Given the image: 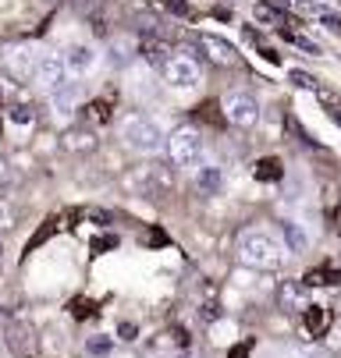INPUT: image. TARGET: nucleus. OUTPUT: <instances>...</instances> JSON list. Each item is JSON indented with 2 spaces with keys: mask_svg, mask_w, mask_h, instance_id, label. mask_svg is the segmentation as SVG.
<instances>
[{
  "mask_svg": "<svg viewBox=\"0 0 341 358\" xmlns=\"http://www.w3.org/2000/svg\"><path fill=\"white\" fill-rule=\"evenodd\" d=\"M107 220H111V213H100V210H96V213H92V224H100V227H104Z\"/></svg>",
  "mask_w": 341,
  "mask_h": 358,
  "instance_id": "35",
  "label": "nucleus"
},
{
  "mask_svg": "<svg viewBox=\"0 0 341 358\" xmlns=\"http://www.w3.org/2000/svg\"><path fill=\"white\" fill-rule=\"evenodd\" d=\"M256 22H263V25H284V15H281V8H274V4H256Z\"/></svg>",
  "mask_w": 341,
  "mask_h": 358,
  "instance_id": "21",
  "label": "nucleus"
},
{
  "mask_svg": "<svg viewBox=\"0 0 341 358\" xmlns=\"http://www.w3.org/2000/svg\"><path fill=\"white\" fill-rule=\"evenodd\" d=\"M167 11L171 15H188V0H167Z\"/></svg>",
  "mask_w": 341,
  "mask_h": 358,
  "instance_id": "32",
  "label": "nucleus"
},
{
  "mask_svg": "<svg viewBox=\"0 0 341 358\" xmlns=\"http://www.w3.org/2000/svg\"><path fill=\"white\" fill-rule=\"evenodd\" d=\"M125 185H128L132 192L146 195V199H167V195L174 192V171H171L167 164H160V160L139 164V167L125 178Z\"/></svg>",
  "mask_w": 341,
  "mask_h": 358,
  "instance_id": "3",
  "label": "nucleus"
},
{
  "mask_svg": "<svg viewBox=\"0 0 341 358\" xmlns=\"http://www.w3.org/2000/svg\"><path fill=\"white\" fill-rule=\"evenodd\" d=\"M135 334H139L135 323H121V327H118V337H121V341H135Z\"/></svg>",
  "mask_w": 341,
  "mask_h": 358,
  "instance_id": "30",
  "label": "nucleus"
},
{
  "mask_svg": "<svg viewBox=\"0 0 341 358\" xmlns=\"http://www.w3.org/2000/svg\"><path fill=\"white\" fill-rule=\"evenodd\" d=\"M121 142L135 152H157L164 145V128L150 114L132 110V114L121 117Z\"/></svg>",
  "mask_w": 341,
  "mask_h": 358,
  "instance_id": "2",
  "label": "nucleus"
},
{
  "mask_svg": "<svg viewBox=\"0 0 341 358\" xmlns=\"http://www.w3.org/2000/svg\"><path fill=\"white\" fill-rule=\"evenodd\" d=\"M78 92H82V82H64L61 89H54L50 92V99H54V107L57 110H75V103H78Z\"/></svg>",
  "mask_w": 341,
  "mask_h": 358,
  "instance_id": "15",
  "label": "nucleus"
},
{
  "mask_svg": "<svg viewBox=\"0 0 341 358\" xmlns=\"http://www.w3.org/2000/svg\"><path fill=\"white\" fill-rule=\"evenodd\" d=\"M291 82H295L299 89H313V92H316V78L306 75V71H291Z\"/></svg>",
  "mask_w": 341,
  "mask_h": 358,
  "instance_id": "28",
  "label": "nucleus"
},
{
  "mask_svg": "<svg viewBox=\"0 0 341 358\" xmlns=\"http://www.w3.org/2000/svg\"><path fill=\"white\" fill-rule=\"evenodd\" d=\"M0 181H8V160L0 157Z\"/></svg>",
  "mask_w": 341,
  "mask_h": 358,
  "instance_id": "36",
  "label": "nucleus"
},
{
  "mask_svg": "<svg viewBox=\"0 0 341 358\" xmlns=\"http://www.w3.org/2000/svg\"><path fill=\"white\" fill-rule=\"evenodd\" d=\"M36 57H39L36 50H18V57H15L11 64L18 68V75H25V78H29V75H32V68H36Z\"/></svg>",
  "mask_w": 341,
  "mask_h": 358,
  "instance_id": "23",
  "label": "nucleus"
},
{
  "mask_svg": "<svg viewBox=\"0 0 341 358\" xmlns=\"http://www.w3.org/2000/svg\"><path fill=\"white\" fill-rule=\"evenodd\" d=\"M253 174H256V181H281L284 178V164L277 157H263V160H256Z\"/></svg>",
  "mask_w": 341,
  "mask_h": 358,
  "instance_id": "17",
  "label": "nucleus"
},
{
  "mask_svg": "<svg viewBox=\"0 0 341 358\" xmlns=\"http://www.w3.org/2000/svg\"><path fill=\"white\" fill-rule=\"evenodd\" d=\"M146 241H150V245H167V234H164V231H157V227H153V231H150V234H146Z\"/></svg>",
  "mask_w": 341,
  "mask_h": 358,
  "instance_id": "33",
  "label": "nucleus"
},
{
  "mask_svg": "<svg viewBox=\"0 0 341 358\" xmlns=\"http://www.w3.org/2000/svg\"><path fill=\"white\" fill-rule=\"evenodd\" d=\"M111 107H114V99H111V96L92 99V103L85 107V121H92V124H107V121H111Z\"/></svg>",
  "mask_w": 341,
  "mask_h": 358,
  "instance_id": "18",
  "label": "nucleus"
},
{
  "mask_svg": "<svg viewBox=\"0 0 341 358\" xmlns=\"http://www.w3.org/2000/svg\"><path fill=\"white\" fill-rule=\"evenodd\" d=\"M284 39H288V43H295L299 50H306V54H313V57H320V46H316L313 39H306V36H299V32H284Z\"/></svg>",
  "mask_w": 341,
  "mask_h": 358,
  "instance_id": "26",
  "label": "nucleus"
},
{
  "mask_svg": "<svg viewBox=\"0 0 341 358\" xmlns=\"http://www.w3.org/2000/svg\"><path fill=\"white\" fill-rule=\"evenodd\" d=\"M316 99L323 103V110H327V114H330V117L341 124V96H334L330 89H320V85H316Z\"/></svg>",
  "mask_w": 341,
  "mask_h": 358,
  "instance_id": "19",
  "label": "nucleus"
},
{
  "mask_svg": "<svg viewBox=\"0 0 341 358\" xmlns=\"http://www.w3.org/2000/svg\"><path fill=\"white\" fill-rule=\"evenodd\" d=\"M18 224V206L11 199H0V231H11Z\"/></svg>",
  "mask_w": 341,
  "mask_h": 358,
  "instance_id": "22",
  "label": "nucleus"
},
{
  "mask_svg": "<svg viewBox=\"0 0 341 358\" xmlns=\"http://www.w3.org/2000/svg\"><path fill=\"white\" fill-rule=\"evenodd\" d=\"M0 263H4V245H0Z\"/></svg>",
  "mask_w": 341,
  "mask_h": 358,
  "instance_id": "37",
  "label": "nucleus"
},
{
  "mask_svg": "<svg viewBox=\"0 0 341 358\" xmlns=\"http://www.w3.org/2000/svg\"><path fill=\"white\" fill-rule=\"evenodd\" d=\"M302 323H306V330L313 337H323L327 327H330V313L323 309V305H306V309H302Z\"/></svg>",
  "mask_w": 341,
  "mask_h": 358,
  "instance_id": "14",
  "label": "nucleus"
},
{
  "mask_svg": "<svg viewBox=\"0 0 341 358\" xmlns=\"http://www.w3.org/2000/svg\"><path fill=\"white\" fill-rule=\"evenodd\" d=\"M64 71L68 75H85V71H92V64H96V54L89 46H71V50H64Z\"/></svg>",
  "mask_w": 341,
  "mask_h": 358,
  "instance_id": "11",
  "label": "nucleus"
},
{
  "mask_svg": "<svg viewBox=\"0 0 341 358\" xmlns=\"http://www.w3.org/2000/svg\"><path fill=\"white\" fill-rule=\"evenodd\" d=\"M306 245H309V241H306V234H302L295 224H284V248H288V252H306Z\"/></svg>",
  "mask_w": 341,
  "mask_h": 358,
  "instance_id": "20",
  "label": "nucleus"
},
{
  "mask_svg": "<svg viewBox=\"0 0 341 358\" xmlns=\"http://www.w3.org/2000/svg\"><path fill=\"white\" fill-rule=\"evenodd\" d=\"M96 145H100V138H96L92 128H71V131L64 135V149H68V152H78V157L92 152Z\"/></svg>",
  "mask_w": 341,
  "mask_h": 358,
  "instance_id": "12",
  "label": "nucleus"
},
{
  "mask_svg": "<svg viewBox=\"0 0 341 358\" xmlns=\"http://www.w3.org/2000/svg\"><path fill=\"white\" fill-rule=\"evenodd\" d=\"M114 245H118V238H96V241H92L96 252H100V248H114Z\"/></svg>",
  "mask_w": 341,
  "mask_h": 358,
  "instance_id": "34",
  "label": "nucleus"
},
{
  "mask_svg": "<svg viewBox=\"0 0 341 358\" xmlns=\"http://www.w3.org/2000/svg\"><path fill=\"white\" fill-rule=\"evenodd\" d=\"M68 309H71V316H75V320H89V316H96V305H92L89 298H75V301L68 305Z\"/></svg>",
  "mask_w": 341,
  "mask_h": 358,
  "instance_id": "25",
  "label": "nucleus"
},
{
  "mask_svg": "<svg viewBox=\"0 0 341 358\" xmlns=\"http://www.w3.org/2000/svg\"><path fill=\"white\" fill-rule=\"evenodd\" d=\"M111 348H114V341H111V337H104V334L89 337V355H107Z\"/></svg>",
  "mask_w": 341,
  "mask_h": 358,
  "instance_id": "27",
  "label": "nucleus"
},
{
  "mask_svg": "<svg viewBox=\"0 0 341 358\" xmlns=\"http://www.w3.org/2000/svg\"><path fill=\"white\" fill-rule=\"evenodd\" d=\"M200 46L207 50V57H210L217 68H235V64H238V50H235L228 39H221V36H200Z\"/></svg>",
  "mask_w": 341,
  "mask_h": 358,
  "instance_id": "10",
  "label": "nucleus"
},
{
  "mask_svg": "<svg viewBox=\"0 0 341 358\" xmlns=\"http://www.w3.org/2000/svg\"><path fill=\"white\" fill-rule=\"evenodd\" d=\"M29 78H32L43 92H54V89H61V85L68 82V71H64V61H61L57 54H39Z\"/></svg>",
  "mask_w": 341,
  "mask_h": 358,
  "instance_id": "7",
  "label": "nucleus"
},
{
  "mask_svg": "<svg viewBox=\"0 0 341 358\" xmlns=\"http://www.w3.org/2000/svg\"><path fill=\"white\" fill-rule=\"evenodd\" d=\"M221 188H224V174H221V167H214V164L196 167V192H200V195H217Z\"/></svg>",
  "mask_w": 341,
  "mask_h": 358,
  "instance_id": "13",
  "label": "nucleus"
},
{
  "mask_svg": "<svg viewBox=\"0 0 341 358\" xmlns=\"http://www.w3.org/2000/svg\"><path fill=\"white\" fill-rule=\"evenodd\" d=\"M284 255H288V248L281 245V238L263 227H253L238 238V259L253 270H277L284 263Z\"/></svg>",
  "mask_w": 341,
  "mask_h": 358,
  "instance_id": "1",
  "label": "nucleus"
},
{
  "mask_svg": "<svg viewBox=\"0 0 341 358\" xmlns=\"http://www.w3.org/2000/svg\"><path fill=\"white\" fill-rule=\"evenodd\" d=\"M8 348L15 351V358H36V334L25 320L8 323Z\"/></svg>",
  "mask_w": 341,
  "mask_h": 358,
  "instance_id": "8",
  "label": "nucleus"
},
{
  "mask_svg": "<svg viewBox=\"0 0 341 358\" xmlns=\"http://www.w3.org/2000/svg\"><path fill=\"white\" fill-rule=\"evenodd\" d=\"M0 358H8V355H0Z\"/></svg>",
  "mask_w": 341,
  "mask_h": 358,
  "instance_id": "38",
  "label": "nucleus"
},
{
  "mask_svg": "<svg viewBox=\"0 0 341 358\" xmlns=\"http://www.w3.org/2000/svg\"><path fill=\"white\" fill-rule=\"evenodd\" d=\"M221 114H224V121L235 124V128H256V121H260V103H256V96L235 89V92H228V96L221 99Z\"/></svg>",
  "mask_w": 341,
  "mask_h": 358,
  "instance_id": "5",
  "label": "nucleus"
},
{
  "mask_svg": "<svg viewBox=\"0 0 341 358\" xmlns=\"http://www.w3.org/2000/svg\"><path fill=\"white\" fill-rule=\"evenodd\" d=\"M142 57H146V64L164 68V64L171 61V46H167L164 39H146V43H142Z\"/></svg>",
  "mask_w": 341,
  "mask_h": 358,
  "instance_id": "16",
  "label": "nucleus"
},
{
  "mask_svg": "<svg viewBox=\"0 0 341 358\" xmlns=\"http://www.w3.org/2000/svg\"><path fill=\"white\" fill-rule=\"evenodd\" d=\"M8 121H11V124H32V121H36V114H32V107H29V103H18V107H11V110H8Z\"/></svg>",
  "mask_w": 341,
  "mask_h": 358,
  "instance_id": "24",
  "label": "nucleus"
},
{
  "mask_svg": "<svg viewBox=\"0 0 341 358\" xmlns=\"http://www.w3.org/2000/svg\"><path fill=\"white\" fill-rule=\"evenodd\" d=\"M320 22H323L330 32H341V18H337L334 11H320Z\"/></svg>",
  "mask_w": 341,
  "mask_h": 358,
  "instance_id": "29",
  "label": "nucleus"
},
{
  "mask_svg": "<svg viewBox=\"0 0 341 358\" xmlns=\"http://www.w3.org/2000/svg\"><path fill=\"white\" fill-rule=\"evenodd\" d=\"M164 71V82L174 85V89H196L203 71H200V61L192 54H171V61L160 68Z\"/></svg>",
  "mask_w": 341,
  "mask_h": 358,
  "instance_id": "6",
  "label": "nucleus"
},
{
  "mask_svg": "<svg viewBox=\"0 0 341 358\" xmlns=\"http://www.w3.org/2000/svg\"><path fill=\"white\" fill-rule=\"evenodd\" d=\"M277 305L284 313H302L309 305V287L302 280H281L277 284Z\"/></svg>",
  "mask_w": 341,
  "mask_h": 358,
  "instance_id": "9",
  "label": "nucleus"
},
{
  "mask_svg": "<svg viewBox=\"0 0 341 358\" xmlns=\"http://www.w3.org/2000/svg\"><path fill=\"white\" fill-rule=\"evenodd\" d=\"M164 142H167V157H171L174 167H181V171L203 167L207 145H203V135H200L196 128H174Z\"/></svg>",
  "mask_w": 341,
  "mask_h": 358,
  "instance_id": "4",
  "label": "nucleus"
},
{
  "mask_svg": "<svg viewBox=\"0 0 341 358\" xmlns=\"http://www.w3.org/2000/svg\"><path fill=\"white\" fill-rule=\"evenodd\" d=\"M249 348H253V341H246V344H235V348L228 351V358H249Z\"/></svg>",
  "mask_w": 341,
  "mask_h": 358,
  "instance_id": "31",
  "label": "nucleus"
}]
</instances>
